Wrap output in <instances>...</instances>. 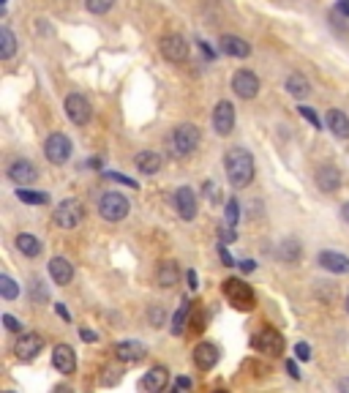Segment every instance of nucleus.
Wrapping results in <instances>:
<instances>
[{
  "label": "nucleus",
  "instance_id": "5",
  "mask_svg": "<svg viewBox=\"0 0 349 393\" xmlns=\"http://www.w3.org/2000/svg\"><path fill=\"white\" fill-rule=\"evenodd\" d=\"M52 219H55V227L74 230V227H79L82 219H85V205H82L79 200H63V202L55 208Z\"/></svg>",
  "mask_w": 349,
  "mask_h": 393
},
{
  "label": "nucleus",
  "instance_id": "48",
  "mask_svg": "<svg viewBox=\"0 0 349 393\" xmlns=\"http://www.w3.org/2000/svg\"><path fill=\"white\" fill-rule=\"evenodd\" d=\"M341 219L349 224V202H344V205H341Z\"/></svg>",
  "mask_w": 349,
  "mask_h": 393
},
{
  "label": "nucleus",
  "instance_id": "4",
  "mask_svg": "<svg viewBox=\"0 0 349 393\" xmlns=\"http://www.w3.org/2000/svg\"><path fill=\"white\" fill-rule=\"evenodd\" d=\"M200 142H202V134L194 123H183L172 131V148L178 156H191L200 148Z\"/></svg>",
  "mask_w": 349,
  "mask_h": 393
},
{
  "label": "nucleus",
  "instance_id": "18",
  "mask_svg": "<svg viewBox=\"0 0 349 393\" xmlns=\"http://www.w3.org/2000/svg\"><path fill=\"white\" fill-rule=\"evenodd\" d=\"M167 383H169V372H167L164 366H153V369L140 380V391L142 393H158L167 388Z\"/></svg>",
  "mask_w": 349,
  "mask_h": 393
},
{
  "label": "nucleus",
  "instance_id": "33",
  "mask_svg": "<svg viewBox=\"0 0 349 393\" xmlns=\"http://www.w3.org/2000/svg\"><path fill=\"white\" fill-rule=\"evenodd\" d=\"M115 6V0H85V8L90 14H107Z\"/></svg>",
  "mask_w": 349,
  "mask_h": 393
},
{
  "label": "nucleus",
  "instance_id": "45",
  "mask_svg": "<svg viewBox=\"0 0 349 393\" xmlns=\"http://www.w3.org/2000/svg\"><path fill=\"white\" fill-rule=\"evenodd\" d=\"M189 287L197 290L200 287V279H197V270H189Z\"/></svg>",
  "mask_w": 349,
  "mask_h": 393
},
{
  "label": "nucleus",
  "instance_id": "37",
  "mask_svg": "<svg viewBox=\"0 0 349 393\" xmlns=\"http://www.w3.org/2000/svg\"><path fill=\"white\" fill-rule=\"evenodd\" d=\"M295 355H297V361H311V344H306V341H300V344H295Z\"/></svg>",
  "mask_w": 349,
  "mask_h": 393
},
{
  "label": "nucleus",
  "instance_id": "8",
  "mask_svg": "<svg viewBox=\"0 0 349 393\" xmlns=\"http://www.w3.org/2000/svg\"><path fill=\"white\" fill-rule=\"evenodd\" d=\"M254 347L265 355H271V358H279V355H284V336L276 328H262L254 336Z\"/></svg>",
  "mask_w": 349,
  "mask_h": 393
},
{
  "label": "nucleus",
  "instance_id": "6",
  "mask_svg": "<svg viewBox=\"0 0 349 393\" xmlns=\"http://www.w3.org/2000/svg\"><path fill=\"white\" fill-rule=\"evenodd\" d=\"M71 151H74L71 140L66 137V134H61V131L50 134V137H47V142H44V156H47L50 164H55V167L66 164V161L71 158Z\"/></svg>",
  "mask_w": 349,
  "mask_h": 393
},
{
  "label": "nucleus",
  "instance_id": "36",
  "mask_svg": "<svg viewBox=\"0 0 349 393\" xmlns=\"http://www.w3.org/2000/svg\"><path fill=\"white\" fill-rule=\"evenodd\" d=\"M202 189H205V194H208V200L213 202V205H215V202H221V189H218L213 180H208Z\"/></svg>",
  "mask_w": 349,
  "mask_h": 393
},
{
  "label": "nucleus",
  "instance_id": "24",
  "mask_svg": "<svg viewBox=\"0 0 349 393\" xmlns=\"http://www.w3.org/2000/svg\"><path fill=\"white\" fill-rule=\"evenodd\" d=\"M156 279H158V287L169 290L178 284V262L175 259H161L158 270H156Z\"/></svg>",
  "mask_w": 349,
  "mask_h": 393
},
{
  "label": "nucleus",
  "instance_id": "46",
  "mask_svg": "<svg viewBox=\"0 0 349 393\" xmlns=\"http://www.w3.org/2000/svg\"><path fill=\"white\" fill-rule=\"evenodd\" d=\"M218 251H221V259H224V265H235V259H232V257H229V251H226V248H224V246H221V248H218Z\"/></svg>",
  "mask_w": 349,
  "mask_h": 393
},
{
  "label": "nucleus",
  "instance_id": "12",
  "mask_svg": "<svg viewBox=\"0 0 349 393\" xmlns=\"http://www.w3.org/2000/svg\"><path fill=\"white\" fill-rule=\"evenodd\" d=\"M8 180H14L17 186H30L36 178H39V172H36V167H33V161H28V158H14L11 164H8Z\"/></svg>",
  "mask_w": 349,
  "mask_h": 393
},
{
  "label": "nucleus",
  "instance_id": "28",
  "mask_svg": "<svg viewBox=\"0 0 349 393\" xmlns=\"http://www.w3.org/2000/svg\"><path fill=\"white\" fill-rule=\"evenodd\" d=\"M14 52H17V36L3 25L0 28V61L14 58Z\"/></svg>",
  "mask_w": 349,
  "mask_h": 393
},
{
  "label": "nucleus",
  "instance_id": "43",
  "mask_svg": "<svg viewBox=\"0 0 349 393\" xmlns=\"http://www.w3.org/2000/svg\"><path fill=\"white\" fill-rule=\"evenodd\" d=\"M336 14H344V17H349V0H339V6H336Z\"/></svg>",
  "mask_w": 349,
  "mask_h": 393
},
{
  "label": "nucleus",
  "instance_id": "15",
  "mask_svg": "<svg viewBox=\"0 0 349 393\" xmlns=\"http://www.w3.org/2000/svg\"><path fill=\"white\" fill-rule=\"evenodd\" d=\"M314 178H317L319 191H325V194H333V191L341 189V172H339V167H333V164H319Z\"/></svg>",
  "mask_w": 349,
  "mask_h": 393
},
{
  "label": "nucleus",
  "instance_id": "11",
  "mask_svg": "<svg viewBox=\"0 0 349 393\" xmlns=\"http://www.w3.org/2000/svg\"><path fill=\"white\" fill-rule=\"evenodd\" d=\"M232 90L240 98H257V93H260V77L254 72H248V69H240L232 77Z\"/></svg>",
  "mask_w": 349,
  "mask_h": 393
},
{
  "label": "nucleus",
  "instance_id": "50",
  "mask_svg": "<svg viewBox=\"0 0 349 393\" xmlns=\"http://www.w3.org/2000/svg\"><path fill=\"white\" fill-rule=\"evenodd\" d=\"M347 312H349V298H347Z\"/></svg>",
  "mask_w": 349,
  "mask_h": 393
},
{
  "label": "nucleus",
  "instance_id": "47",
  "mask_svg": "<svg viewBox=\"0 0 349 393\" xmlns=\"http://www.w3.org/2000/svg\"><path fill=\"white\" fill-rule=\"evenodd\" d=\"M339 391L349 393V377H344V380H339Z\"/></svg>",
  "mask_w": 349,
  "mask_h": 393
},
{
  "label": "nucleus",
  "instance_id": "13",
  "mask_svg": "<svg viewBox=\"0 0 349 393\" xmlns=\"http://www.w3.org/2000/svg\"><path fill=\"white\" fill-rule=\"evenodd\" d=\"M175 208H178L183 222H194L197 219V194H194V189L180 186L175 191Z\"/></svg>",
  "mask_w": 349,
  "mask_h": 393
},
{
  "label": "nucleus",
  "instance_id": "2",
  "mask_svg": "<svg viewBox=\"0 0 349 393\" xmlns=\"http://www.w3.org/2000/svg\"><path fill=\"white\" fill-rule=\"evenodd\" d=\"M224 295L237 312H251L257 306V295H254L251 284H246L243 279H226L224 282Z\"/></svg>",
  "mask_w": 349,
  "mask_h": 393
},
{
  "label": "nucleus",
  "instance_id": "10",
  "mask_svg": "<svg viewBox=\"0 0 349 393\" xmlns=\"http://www.w3.org/2000/svg\"><path fill=\"white\" fill-rule=\"evenodd\" d=\"M213 129L218 137H229L235 129V107L229 101H218L213 107Z\"/></svg>",
  "mask_w": 349,
  "mask_h": 393
},
{
  "label": "nucleus",
  "instance_id": "29",
  "mask_svg": "<svg viewBox=\"0 0 349 393\" xmlns=\"http://www.w3.org/2000/svg\"><path fill=\"white\" fill-rule=\"evenodd\" d=\"M17 197H19V202H25V205H47V202H50V194H47V191H30L28 186H19V189H17Z\"/></svg>",
  "mask_w": 349,
  "mask_h": 393
},
{
  "label": "nucleus",
  "instance_id": "17",
  "mask_svg": "<svg viewBox=\"0 0 349 393\" xmlns=\"http://www.w3.org/2000/svg\"><path fill=\"white\" fill-rule=\"evenodd\" d=\"M218 50H221L224 55H229V58H248V55H251L248 41L240 39V36H232V33H226V36L218 39Z\"/></svg>",
  "mask_w": 349,
  "mask_h": 393
},
{
  "label": "nucleus",
  "instance_id": "42",
  "mask_svg": "<svg viewBox=\"0 0 349 393\" xmlns=\"http://www.w3.org/2000/svg\"><path fill=\"white\" fill-rule=\"evenodd\" d=\"M286 372H289V377L300 380V372H297V363H295V361H289V363H286Z\"/></svg>",
  "mask_w": 349,
  "mask_h": 393
},
{
  "label": "nucleus",
  "instance_id": "27",
  "mask_svg": "<svg viewBox=\"0 0 349 393\" xmlns=\"http://www.w3.org/2000/svg\"><path fill=\"white\" fill-rule=\"evenodd\" d=\"M286 93L295 96V98H306L311 93V85H308V79L303 77V74H289V79H286Z\"/></svg>",
  "mask_w": 349,
  "mask_h": 393
},
{
  "label": "nucleus",
  "instance_id": "25",
  "mask_svg": "<svg viewBox=\"0 0 349 393\" xmlns=\"http://www.w3.org/2000/svg\"><path fill=\"white\" fill-rule=\"evenodd\" d=\"M134 164H137V169L142 175H156L161 169V156L156 151H140L137 158H134Z\"/></svg>",
  "mask_w": 349,
  "mask_h": 393
},
{
  "label": "nucleus",
  "instance_id": "3",
  "mask_svg": "<svg viewBox=\"0 0 349 393\" xmlns=\"http://www.w3.org/2000/svg\"><path fill=\"white\" fill-rule=\"evenodd\" d=\"M129 211H131V205H129V200H126L120 191H107V194L98 200V216H101L104 222L118 224V222H123V219L129 216Z\"/></svg>",
  "mask_w": 349,
  "mask_h": 393
},
{
  "label": "nucleus",
  "instance_id": "31",
  "mask_svg": "<svg viewBox=\"0 0 349 393\" xmlns=\"http://www.w3.org/2000/svg\"><path fill=\"white\" fill-rule=\"evenodd\" d=\"M189 312H191V304H189V301H183V304L178 306L175 317H172V328H169L175 336H180V333L186 330V319H189Z\"/></svg>",
  "mask_w": 349,
  "mask_h": 393
},
{
  "label": "nucleus",
  "instance_id": "7",
  "mask_svg": "<svg viewBox=\"0 0 349 393\" xmlns=\"http://www.w3.org/2000/svg\"><path fill=\"white\" fill-rule=\"evenodd\" d=\"M158 50H161V55H164L169 63H183V61L189 58V44H186V39L178 36V33L164 36V39L158 41Z\"/></svg>",
  "mask_w": 349,
  "mask_h": 393
},
{
  "label": "nucleus",
  "instance_id": "16",
  "mask_svg": "<svg viewBox=\"0 0 349 393\" xmlns=\"http://www.w3.org/2000/svg\"><path fill=\"white\" fill-rule=\"evenodd\" d=\"M145 355H147V347L137 339H126V341L115 344V358L123 363H140Z\"/></svg>",
  "mask_w": 349,
  "mask_h": 393
},
{
  "label": "nucleus",
  "instance_id": "19",
  "mask_svg": "<svg viewBox=\"0 0 349 393\" xmlns=\"http://www.w3.org/2000/svg\"><path fill=\"white\" fill-rule=\"evenodd\" d=\"M218 358H221V350H218L215 344H210V341H202V344L194 347V363H197L202 372L213 369V366L218 363Z\"/></svg>",
  "mask_w": 349,
  "mask_h": 393
},
{
  "label": "nucleus",
  "instance_id": "44",
  "mask_svg": "<svg viewBox=\"0 0 349 393\" xmlns=\"http://www.w3.org/2000/svg\"><path fill=\"white\" fill-rule=\"evenodd\" d=\"M55 312H58V317H63V319H66V322H69V319H71L69 309H66V306H63V304H55Z\"/></svg>",
  "mask_w": 349,
  "mask_h": 393
},
{
  "label": "nucleus",
  "instance_id": "14",
  "mask_svg": "<svg viewBox=\"0 0 349 393\" xmlns=\"http://www.w3.org/2000/svg\"><path fill=\"white\" fill-rule=\"evenodd\" d=\"M41 350H44V339L39 333H22L14 344V352H17L19 361H33Z\"/></svg>",
  "mask_w": 349,
  "mask_h": 393
},
{
  "label": "nucleus",
  "instance_id": "20",
  "mask_svg": "<svg viewBox=\"0 0 349 393\" xmlns=\"http://www.w3.org/2000/svg\"><path fill=\"white\" fill-rule=\"evenodd\" d=\"M52 366H55L61 374H71V372L76 369V355H74V350H71L69 344H58V347L52 350Z\"/></svg>",
  "mask_w": 349,
  "mask_h": 393
},
{
  "label": "nucleus",
  "instance_id": "41",
  "mask_svg": "<svg viewBox=\"0 0 349 393\" xmlns=\"http://www.w3.org/2000/svg\"><path fill=\"white\" fill-rule=\"evenodd\" d=\"M79 336H82V341H96V339H98V336H96L93 330H87V328H82V330H79Z\"/></svg>",
  "mask_w": 349,
  "mask_h": 393
},
{
  "label": "nucleus",
  "instance_id": "23",
  "mask_svg": "<svg viewBox=\"0 0 349 393\" xmlns=\"http://www.w3.org/2000/svg\"><path fill=\"white\" fill-rule=\"evenodd\" d=\"M325 123L339 140H349V115H344L341 109H328Z\"/></svg>",
  "mask_w": 349,
  "mask_h": 393
},
{
  "label": "nucleus",
  "instance_id": "22",
  "mask_svg": "<svg viewBox=\"0 0 349 393\" xmlns=\"http://www.w3.org/2000/svg\"><path fill=\"white\" fill-rule=\"evenodd\" d=\"M319 265L330 273H349V257L341 251H319Z\"/></svg>",
  "mask_w": 349,
  "mask_h": 393
},
{
  "label": "nucleus",
  "instance_id": "26",
  "mask_svg": "<svg viewBox=\"0 0 349 393\" xmlns=\"http://www.w3.org/2000/svg\"><path fill=\"white\" fill-rule=\"evenodd\" d=\"M17 248L25 254V257H39L41 254V240L30 233H19L17 235Z\"/></svg>",
  "mask_w": 349,
  "mask_h": 393
},
{
  "label": "nucleus",
  "instance_id": "30",
  "mask_svg": "<svg viewBox=\"0 0 349 393\" xmlns=\"http://www.w3.org/2000/svg\"><path fill=\"white\" fill-rule=\"evenodd\" d=\"M279 257L284 259V262H297V259H300V243H297L295 237H286V240H281Z\"/></svg>",
  "mask_w": 349,
  "mask_h": 393
},
{
  "label": "nucleus",
  "instance_id": "49",
  "mask_svg": "<svg viewBox=\"0 0 349 393\" xmlns=\"http://www.w3.org/2000/svg\"><path fill=\"white\" fill-rule=\"evenodd\" d=\"M178 388H191V380H186V377H180V380H178Z\"/></svg>",
  "mask_w": 349,
  "mask_h": 393
},
{
  "label": "nucleus",
  "instance_id": "38",
  "mask_svg": "<svg viewBox=\"0 0 349 393\" xmlns=\"http://www.w3.org/2000/svg\"><path fill=\"white\" fill-rule=\"evenodd\" d=\"M147 319L153 322V328H161V322H164V309H161V306H150Z\"/></svg>",
  "mask_w": 349,
  "mask_h": 393
},
{
  "label": "nucleus",
  "instance_id": "9",
  "mask_svg": "<svg viewBox=\"0 0 349 393\" xmlns=\"http://www.w3.org/2000/svg\"><path fill=\"white\" fill-rule=\"evenodd\" d=\"M63 109H66V115H69V120L74 123V126H85V123L90 120V115H93L90 101H87L85 96H79V93H71V96H66Z\"/></svg>",
  "mask_w": 349,
  "mask_h": 393
},
{
  "label": "nucleus",
  "instance_id": "40",
  "mask_svg": "<svg viewBox=\"0 0 349 393\" xmlns=\"http://www.w3.org/2000/svg\"><path fill=\"white\" fill-rule=\"evenodd\" d=\"M107 178H112V180H118V183H123V186H131V189H137V180H131V178H123L120 172H107Z\"/></svg>",
  "mask_w": 349,
  "mask_h": 393
},
{
  "label": "nucleus",
  "instance_id": "1",
  "mask_svg": "<svg viewBox=\"0 0 349 393\" xmlns=\"http://www.w3.org/2000/svg\"><path fill=\"white\" fill-rule=\"evenodd\" d=\"M224 169L232 189H246L254 180V156L246 148H229L224 156Z\"/></svg>",
  "mask_w": 349,
  "mask_h": 393
},
{
  "label": "nucleus",
  "instance_id": "39",
  "mask_svg": "<svg viewBox=\"0 0 349 393\" xmlns=\"http://www.w3.org/2000/svg\"><path fill=\"white\" fill-rule=\"evenodd\" d=\"M3 325L11 330V333H22V322L17 319V317H11V315H3Z\"/></svg>",
  "mask_w": 349,
  "mask_h": 393
},
{
  "label": "nucleus",
  "instance_id": "35",
  "mask_svg": "<svg viewBox=\"0 0 349 393\" xmlns=\"http://www.w3.org/2000/svg\"><path fill=\"white\" fill-rule=\"evenodd\" d=\"M297 109H300V118H303V120H308L314 129H319V126H322V123H319V118H317V112H314L311 107H306V104H303V107H297Z\"/></svg>",
  "mask_w": 349,
  "mask_h": 393
},
{
  "label": "nucleus",
  "instance_id": "32",
  "mask_svg": "<svg viewBox=\"0 0 349 393\" xmlns=\"http://www.w3.org/2000/svg\"><path fill=\"white\" fill-rule=\"evenodd\" d=\"M0 295L6 298V301H17L19 298V287H17V282L11 279V276H0Z\"/></svg>",
  "mask_w": 349,
  "mask_h": 393
},
{
  "label": "nucleus",
  "instance_id": "34",
  "mask_svg": "<svg viewBox=\"0 0 349 393\" xmlns=\"http://www.w3.org/2000/svg\"><path fill=\"white\" fill-rule=\"evenodd\" d=\"M237 219H240L237 200H229V202H226V224H229V227H235V224H237Z\"/></svg>",
  "mask_w": 349,
  "mask_h": 393
},
{
  "label": "nucleus",
  "instance_id": "21",
  "mask_svg": "<svg viewBox=\"0 0 349 393\" xmlns=\"http://www.w3.org/2000/svg\"><path fill=\"white\" fill-rule=\"evenodd\" d=\"M50 276H52L55 284L66 287V284H71V279H74V265H71L66 257H52L50 259Z\"/></svg>",
  "mask_w": 349,
  "mask_h": 393
}]
</instances>
